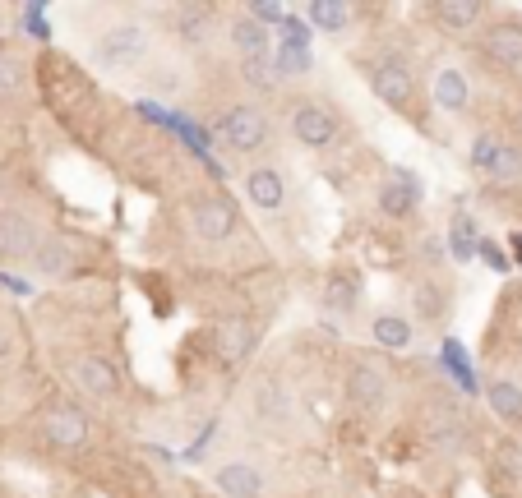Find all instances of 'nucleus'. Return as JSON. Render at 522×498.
I'll return each mask as SVG.
<instances>
[{
    "label": "nucleus",
    "mask_w": 522,
    "mask_h": 498,
    "mask_svg": "<svg viewBox=\"0 0 522 498\" xmlns=\"http://www.w3.org/2000/svg\"><path fill=\"white\" fill-rule=\"evenodd\" d=\"M222 37L231 42V51L241 60H255V56H268V42H273V33H268L259 19H250L245 10L227 14V24H222Z\"/></svg>",
    "instance_id": "nucleus-20"
},
{
    "label": "nucleus",
    "mask_w": 522,
    "mask_h": 498,
    "mask_svg": "<svg viewBox=\"0 0 522 498\" xmlns=\"http://www.w3.org/2000/svg\"><path fill=\"white\" fill-rule=\"evenodd\" d=\"M139 79H144L153 93H176V88H181V70L167 65V60H148L144 70H139Z\"/></svg>",
    "instance_id": "nucleus-28"
},
{
    "label": "nucleus",
    "mask_w": 522,
    "mask_h": 498,
    "mask_svg": "<svg viewBox=\"0 0 522 498\" xmlns=\"http://www.w3.org/2000/svg\"><path fill=\"white\" fill-rule=\"evenodd\" d=\"M259 346V328L255 319H241V314H231V319H222L218 328H213V351H218V360L227 369H241L245 360L255 356Z\"/></svg>",
    "instance_id": "nucleus-14"
},
{
    "label": "nucleus",
    "mask_w": 522,
    "mask_h": 498,
    "mask_svg": "<svg viewBox=\"0 0 522 498\" xmlns=\"http://www.w3.org/2000/svg\"><path fill=\"white\" fill-rule=\"evenodd\" d=\"M171 33H176L181 47H195V51L208 47V42L222 33L218 10H213V5H176V10H171Z\"/></svg>",
    "instance_id": "nucleus-18"
},
{
    "label": "nucleus",
    "mask_w": 522,
    "mask_h": 498,
    "mask_svg": "<svg viewBox=\"0 0 522 498\" xmlns=\"http://www.w3.org/2000/svg\"><path fill=\"white\" fill-rule=\"evenodd\" d=\"M185 222H190V231H195L204 245H227V240L241 236L245 217H241V208H236V199L208 190V194H195V199H190Z\"/></svg>",
    "instance_id": "nucleus-8"
},
{
    "label": "nucleus",
    "mask_w": 522,
    "mask_h": 498,
    "mask_svg": "<svg viewBox=\"0 0 522 498\" xmlns=\"http://www.w3.org/2000/svg\"><path fill=\"white\" fill-rule=\"evenodd\" d=\"M65 374H70V383L84 392L88 402L111 406L121 397V369H116L111 356H102V351H79V356H70Z\"/></svg>",
    "instance_id": "nucleus-11"
},
{
    "label": "nucleus",
    "mask_w": 522,
    "mask_h": 498,
    "mask_svg": "<svg viewBox=\"0 0 522 498\" xmlns=\"http://www.w3.org/2000/svg\"><path fill=\"white\" fill-rule=\"evenodd\" d=\"M74 259H79V245H74L70 236H56V231H47L28 268H33V273H42V277H65L74 268Z\"/></svg>",
    "instance_id": "nucleus-21"
},
{
    "label": "nucleus",
    "mask_w": 522,
    "mask_h": 498,
    "mask_svg": "<svg viewBox=\"0 0 522 498\" xmlns=\"http://www.w3.org/2000/svg\"><path fill=\"white\" fill-rule=\"evenodd\" d=\"M241 190L255 213H282V208H287V194H292V180H287V171H282L278 162H255V166H245Z\"/></svg>",
    "instance_id": "nucleus-13"
},
{
    "label": "nucleus",
    "mask_w": 522,
    "mask_h": 498,
    "mask_svg": "<svg viewBox=\"0 0 522 498\" xmlns=\"http://www.w3.org/2000/svg\"><path fill=\"white\" fill-rule=\"evenodd\" d=\"M93 65L111 74H139L153 60V24L144 19H111L107 28L93 33V47H88Z\"/></svg>",
    "instance_id": "nucleus-4"
},
{
    "label": "nucleus",
    "mask_w": 522,
    "mask_h": 498,
    "mask_svg": "<svg viewBox=\"0 0 522 498\" xmlns=\"http://www.w3.org/2000/svg\"><path fill=\"white\" fill-rule=\"evenodd\" d=\"M213 489L222 498H273V475L250 457H227L213 466Z\"/></svg>",
    "instance_id": "nucleus-12"
},
{
    "label": "nucleus",
    "mask_w": 522,
    "mask_h": 498,
    "mask_svg": "<svg viewBox=\"0 0 522 498\" xmlns=\"http://www.w3.org/2000/svg\"><path fill=\"white\" fill-rule=\"evenodd\" d=\"M495 148H499V134H476V139H472V153H467V166H472V176L486 180L490 162H495Z\"/></svg>",
    "instance_id": "nucleus-30"
},
{
    "label": "nucleus",
    "mask_w": 522,
    "mask_h": 498,
    "mask_svg": "<svg viewBox=\"0 0 522 498\" xmlns=\"http://www.w3.org/2000/svg\"><path fill=\"white\" fill-rule=\"evenodd\" d=\"M472 51L490 74H522V14H490L486 28H476Z\"/></svg>",
    "instance_id": "nucleus-7"
},
{
    "label": "nucleus",
    "mask_w": 522,
    "mask_h": 498,
    "mask_svg": "<svg viewBox=\"0 0 522 498\" xmlns=\"http://www.w3.org/2000/svg\"><path fill=\"white\" fill-rule=\"evenodd\" d=\"M342 397H347V411L361 415V420H379V415L393 406V374L384 360L356 356L347 365V383H342Z\"/></svg>",
    "instance_id": "nucleus-6"
},
{
    "label": "nucleus",
    "mask_w": 522,
    "mask_h": 498,
    "mask_svg": "<svg viewBox=\"0 0 522 498\" xmlns=\"http://www.w3.org/2000/svg\"><path fill=\"white\" fill-rule=\"evenodd\" d=\"M444 249H449L458 263H467L476 254V236H472V222H467V213L453 217V231H449V240H444Z\"/></svg>",
    "instance_id": "nucleus-29"
},
{
    "label": "nucleus",
    "mask_w": 522,
    "mask_h": 498,
    "mask_svg": "<svg viewBox=\"0 0 522 498\" xmlns=\"http://www.w3.org/2000/svg\"><path fill=\"white\" fill-rule=\"evenodd\" d=\"M324 309L328 314H338V319L356 314V309H361V277L347 273V268H333L328 282H324Z\"/></svg>",
    "instance_id": "nucleus-23"
},
{
    "label": "nucleus",
    "mask_w": 522,
    "mask_h": 498,
    "mask_svg": "<svg viewBox=\"0 0 522 498\" xmlns=\"http://www.w3.org/2000/svg\"><path fill=\"white\" fill-rule=\"evenodd\" d=\"M425 93H430V107L444 111V116H462V111L472 107V83L458 65H439L425 83Z\"/></svg>",
    "instance_id": "nucleus-16"
},
{
    "label": "nucleus",
    "mask_w": 522,
    "mask_h": 498,
    "mask_svg": "<svg viewBox=\"0 0 522 498\" xmlns=\"http://www.w3.org/2000/svg\"><path fill=\"white\" fill-rule=\"evenodd\" d=\"M42 236H47V226L37 222L33 208L5 203L0 208V268H28Z\"/></svg>",
    "instance_id": "nucleus-9"
},
{
    "label": "nucleus",
    "mask_w": 522,
    "mask_h": 498,
    "mask_svg": "<svg viewBox=\"0 0 522 498\" xmlns=\"http://www.w3.org/2000/svg\"><path fill=\"white\" fill-rule=\"evenodd\" d=\"M305 19L324 37H347L356 24V5H347V0H310V5H305Z\"/></svg>",
    "instance_id": "nucleus-22"
},
{
    "label": "nucleus",
    "mask_w": 522,
    "mask_h": 498,
    "mask_svg": "<svg viewBox=\"0 0 522 498\" xmlns=\"http://www.w3.org/2000/svg\"><path fill=\"white\" fill-rule=\"evenodd\" d=\"M213 139H218L222 153L255 166L259 157L268 162V148L278 139V120L268 116V107H259V102H227L213 116Z\"/></svg>",
    "instance_id": "nucleus-3"
},
{
    "label": "nucleus",
    "mask_w": 522,
    "mask_h": 498,
    "mask_svg": "<svg viewBox=\"0 0 522 498\" xmlns=\"http://www.w3.org/2000/svg\"><path fill=\"white\" fill-rule=\"evenodd\" d=\"M444 259H449V249H444V240H439L435 231H425V236H421V245H416V263H421L425 273L435 277L439 268H444Z\"/></svg>",
    "instance_id": "nucleus-31"
},
{
    "label": "nucleus",
    "mask_w": 522,
    "mask_h": 498,
    "mask_svg": "<svg viewBox=\"0 0 522 498\" xmlns=\"http://www.w3.org/2000/svg\"><path fill=\"white\" fill-rule=\"evenodd\" d=\"M486 406L504 420V425L522 429V383L509 379V374H495V379L486 383Z\"/></svg>",
    "instance_id": "nucleus-24"
},
{
    "label": "nucleus",
    "mask_w": 522,
    "mask_h": 498,
    "mask_svg": "<svg viewBox=\"0 0 522 498\" xmlns=\"http://www.w3.org/2000/svg\"><path fill=\"white\" fill-rule=\"evenodd\" d=\"M37 434L56 452H84L93 443V415L74 402H51L37 420Z\"/></svg>",
    "instance_id": "nucleus-10"
},
{
    "label": "nucleus",
    "mask_w": 522,
    "mask_h": 498,
    "mask_svg": "<svg viewBox=\"0 0 522 498\" xmlns=\"http://www.w3.org/2000/svg\"><path fill=\"white\" fill-rule=\"evenodd\" d=\"M365 88L402 120H425V79L416 70V60L398 47H379L356 56Z\"/></svg>",
    "instance_id": "nucleus-1"
},
{
    "label": "nucleus",
    "mask_w": 522,
    "mask_h": 498,
    "mask_svg": "<svg viewBox=\"0 0 522 498\" xmlns=\"http://www.w3.org/2000/svg\"><path fill=\"white\" fill-rule=\"evenodd\" d=\"M425 185L416 171H407V166H389V180L379 185V213L393 217V222H402V217H412L416 213V203H421Z\"/></svg>",
    "instance_id": "nucleus-15"
},
{
    "label": "nucleus",
    "mask_w": 522,
    "mask_h": 498,
    "mask_svg": "<svg viewBox=\"0 0 522 498\" xmlns=\"http://www.w3.org/2000/svg\"><path fill=\"white\" fill-rule=\"evenodd\" d=\"M425 14L435 19V28L444 37H467L490 19V5H481V0H435Z\"/></svg>",
    "instance_id": "nucleus-17"
},
{
    "label": "nucleus",
    "mask_w": 522,
    "mask_h": 498,
    "mask_svg": "<svg viewBox=\"0 0 522 498\" xmlns=\"http://www.w3.org/2000/svg\"><path fill=\"white\" fill-rule=\"evenodd\" d=\"M14 332H19V323H14L10 314H0V360L14 351Z\"/></svg>",
    "instance_id": "nucleus-34"
},
{
    "label": "nucleus",
    "mask_w": 522,
    "mask_h": 498,
    "mask_svg": "<svg viewBox=\"0 0 522 498\" xmlns=\"http://www.w3.org/2000/svg\"><path fill=\"white\" fill-rule=\"evenodd\" d=\"M486 180H490V185H518V180H522V143L499 139L495 162H490Z\"/></svg>",
    "instance_id": "nucleus-26"
},
{
    "label": "nucleus",
    "mask_w": 522,
    "mask_h": 498,
    "mask_svg": "<svg viewBox=\"0 0 522 498\" xmlns=\"http://www.w3.org/2000/svg\"><path fill=\"white\" fill-rule=\"evenodd\" d=\"M476 254H481V259H486L495 273H509V259H504V249H499L495 240H476Z\"/></svg>",
    "instance_id": "nucleus-33"
},
{
    "label": "nucleus",
    "mask_w": 522,
    "mask_h": 498,
    "mask_svg": "<svg viewBox=\"0 0 522 498\" xmlns=\"http://www.w3.org/2000/svg\"><path fill=\"white\" fill-rule=\"evenodd\" d=\"M245 415L250 425L273 434V439H287L296 429V392L292 383L282 379L278 369H259L255 379L245 383Z\"/></svg>",
    "instance_id": "nucleus-5"
},
{
    "label": "nucleus",
    "mask_w": 522,
    "mask_h": 498,
    "mask_svg": "<svg viewBox=\"0 0 522 498\" xmlns=\"http://www.w3.org/2000/svg\"><path fill=\"white\" fill-rule=\"evenodd\" d=\"M370 342L384 346V351H407V346L416 342V319L407 314V309H375L370 314Z\"/></svg>",
    "instance_id": "nucleus-19"
},
{
    "label": "nucleus",
    "mask_w": 522,
    "mask_h": 498,
    "mask_svg": "<svg viewBox=\"0 0 522 498\" xmlns=\"http://www.w3.org/2000/svg\"><path fill=\"white\" fill-rule=\"evenodd\" d=\"M449 309H453V286H444L439 277H425V282L416 286V314H412L416 323L421 319H430V323L449 319Z\"/></svg>",
    "instance_id": "nucleus-25"
},
{
    "label": "nucleus",
    "mask_w": 522,
    "mask_h": 498,
    "mask_svg": "<svg viewBox=\"0 0 522 498\" xmlns=\"http://www.w3.org/2000/svg\"><path fill=\"white\" fill-rule=\"evenodd\" d=\"M24 83H28V60L14 47H5L0 51V102H5V97H19Z\"/></svg>",
    "instance_id": "nucleus-27"
},
{
    "label": "nucleus",
    "mask_w": 522,
    "mask_h": 498,
    "mask_svg": "<svg viewBox=\"0 0 522 498\" xmlns=\"http://www.w3.org/2000/svg\"><path fill=\"white\" fill-rule=\"evenodd\" d=\"M495 466H499V475L504 480H513V485H522V443H499V452H495Z\"/></svg>",
    "instance_id": "nucleus-32"
},
{
    "label": "nucleus",
    "mask_w": 522,
    "mask_h": 498,
    "mask_svg": "<svg viewBox=\"0 0 522 498\" xmlns=\"http://www.w3.org/2000/svg\"><path fill=\"white\" fill-rule=\"evenodd\" d=\"M282 130L305 153H328L347 134V116L324 93H287L282 97Z\"/></svg>",
    "instance_id": "nucleus-2"
}]
</instances>
